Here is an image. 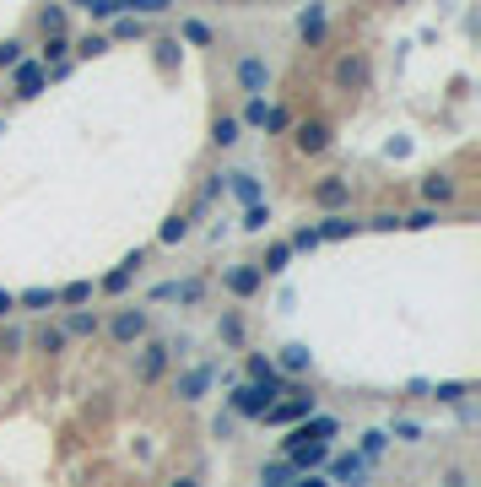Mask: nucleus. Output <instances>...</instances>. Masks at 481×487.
Here are the masks:
<instances>
[{"instance_id": "de8ad7c7", "label": "nucleus", "mask_w": 481, "mask_h": 487, "mask_svg": "<svg viewBox=\"0 0 481 487\" xmlns=\"http://www.w3.org/2000/svg\"><path fill=\"white\" fill-rule=\"evenodd\" d=\"M287 487H330L325 476H298V482H287Z\"/></svg>"}, {"instance_id": "4be33fe9", "label": "nucleus", "mask_w": 481, "mask_h": 487, "mask_svg": "<svg viewBox=\"0 0 481 487\" xmlns=\"http://www.w3.org/2000/svg\"><path fill=\"white\" fill-rule=\"evenodd\" d=\"M287 265H293V249H287V239H282V244H270V249H265V260H260V276H282Z\"/></svg>"}, {"instance_id": "9b49d317", "label": "nucleus", "mask_w": 481, "mask_h": 487, "mask_svg": "<svg viewBox=\"0 0 481 487\" xmlns=\"http://www.w3.org/2000/svg\"><path fill=\"white\" fill-rule=\"evenodd\" d=\"M44 87H49V71H44L38 60H22L17 71H12V93H17V98H38Z\"/></svg>"}, {"instance_id": "f03ea898", "label": "nucleus", "mask_w": 481, "mask_h": 487, "mask_svg": "<svg viewBox=\"0 0 481 487\" xmlns=\"http://www.w3.org/2000/svg\"><path fill=\"white\" fill-rule=\"evenodd\" d=\"M309 417H314V395H277L260 423H270V428H298V423H309Z\"/></svg>"}, {"instance_id": "473e14b6", "label": "nucleus", "mask_w": 481, "mask_h": 487, "mask_svg": "<svg viewBox=\"0 0 481 487\" xmlns=\"http://www.w3.org/2000/svg\"><path fill=\"white\" fill-rule=\"evenodd\" d=\"M217 336H222L228 346H244V320H238V314H222V320H217Z\"/></svg>"}, {"instance_id": "58836bf2", "label": "nucleus", "mask_w": 481, "mask_h": 487, "mask_svg": "<svg viewBox=\"0 0 481 487\" xmlns=\"http://www.w3.org/2000/svg\"><path fill=\"white\" fill-rule=\"evenodd\" d=\"M114 38H141V17H114Z\"/></svg>"}, {"instance_id": "a878e982", "label": "nucleus", "mask_w": 481, "mask_h": 487, "mask_svg": "<svg viewBox=\"0 0 481 487\" xmlns=\"http://www.w3.org/2000/svg\"><path fill=\"white\" fill-rule=\"evenodd\" d=\"M212 142L228 152V147H238V119L233 114H217V125H212Z\"/></svg>"}, {"instance_id": "f704fd0d", "label": "nucleus", "mask_w": 481, "mask_h": 487, "mask_svg": "<svg viewBox=\"0 0 481 487\" xmlns=\"http://www.w3.org/2000/svg\"><path fill=\"white\" fill-rule=\"evenodd\" d=\"M287 249H293V255H314V249H319V233H314V228H298V233L287 239Z\"/></svg>"}, {"instance_id": "b1692460", "label": "nucleus", "mask_w": 481, "mask_h": 487, "mask_svg": "<svg viewBox=\"0 0 481 487\" xmlns=\"http://www.w3.org/2000/svg\"><path fill=\"white\" fill-rule=\"evenodd\" d=\"M65 22H71V17H65V6H44V12H38L44 38H65Z\"/></svg>"}, {"instance_id": "37998d69", "label": "nucleus", "mask_w": 481, "mask_h": 487, "mask_svg": "<svg viewBox=\"0 0 481 487\" xmlns=\"http://www.w3.org/2000/svg\"><path fill=\"white\" fill-rule=\"evenodd\" d=\"M184 38H189V44H212V28L189 17V22H184Z\"/></svg>"}, {"instance_id": "39448f33", "label": "nucleus", "mask_w": 481, "mask_h": 487, "mask_svg": "<svg viewBox=\"0 0 481 487\" xmlns=\"http://www.w3.org/2000/svg\"><path fill=\"white\" fill-rule=\"evenodd\" d=\"M270 401H277V390H260V385H238L233 395H228V406H233V417H249V423H260V417L270 411Z\"/></svg>"}, {"instance_id": "c9c22d12", "label": "nucleus", "mask_w": 481, "mask_h": 487, "mask_svg": "<svg viewBox=\"0 0 481 487\" xmlns=\"http://www.w3.org/2000/svg\"><path fill=\"white\" fill-rule=\"evenodd\" d=\"M71 49H76L82 60H92V54H103V49H108V38H103V33H87V38H76Z\"/></svg>"}, {"instance_id": "f257e3e1", "label": "nucleus", "mask_w": 481, "mask_h": 487, "mask_svg": "<svg viewBox=\"0 0 481 487\" xmlns=\"http://www.w3.org/2000/svg\"><path fill=\"white\" fill-rule=\"evenodd\" d=\"M168 363H173V346L147 336L141 346H135V385H157V379L168 374Z\"/></svg>"}, {"instance_id": "412c9836", "label": "nucleus", "mask_w": 481, "mask_h": 487, "mask_svg": "<svg viewBox=\"0 0 481 487\" xmlns=\"http://www.w3.org/2000/svg\"><path fill=\"white\" fill-rule=\"evenodd\" d=\"M60 330H65V341H71V336H98V330H103V320H98V314H87V309H71Z\"/></svg>"}, {"instance_id": "2f4dec72", "label": "nucleus", "mask_w": 481, "mask_h": 487, "mask_svg": "<svg viewBox=\"0 0 481 487\" xmlns=\"http://www.w3.org/2000/svg\"><path fill=\"white\" fill-rule=\"evenodd\" d=\"M22 38H0V71H17V65H22Z\"/></svg>"}, {"instance_id": "c85d7f7f", "label": "nucleus", "mask_w": 481, "mask_h": 487, "mask_svg": "<svg viewBox=\"0 0 481 487\" xmlns=\"http://www.w3.org/2000/svg\"><path fill=\"white\" fill-rule=\"evenodd\" d=\"M157 239H163V244H179V239H189V217H184V212H173V217L157 228Z\"/></svg>"}, {"instance_id": "f3484780", "label": "nucleus", "mask_w": 481, "mask_h": 487, "mask_svg": "<svg viewBox=\"0 0 481 487\" xmlns=\"http://www.w3.org/2000/svg\"><path fill=\"white\" fill-rule=\"evenodd\" d=\"M314 233H319V244H325V239H357V233H363V223H357L352 212H335V217H325Z\"/></svg>"}, {"instance_id": "ddd939ff", "label": "nucleus", "mask_w": 481, "mask_h": 487, "mask_svg": "<svg viewBox=\"0 0 481 487\" xmlns=\"http://www.w3.org/2000/svg\"><path fill=\"white\" fill-rule=\"evenodd\" d=\"M152 298H157V304H168V298H179V304H200V298H205V282H200V276H184V282H157Z\"/></svg>"}, {"instance_id": "2eb2a0df", "label": "nucleus", "mask_w": 481, "mask_h": 487, "mask_svg": "<svg viewBox=\"0 0 481 487\" xmlns=\"http://www.w3.org/2000/svg\"><path fill=\"white\" fill-rule=\"evenodd\" d=\"M244 374H249V385H260V390H277V395H282V374H277V363H270L265 353H249Z\"/></svg>"}, {"instance_id": "423d86ee", "label": "nucleus", "mask_w": 481, "mask_h": 487, "mask_svg": "<svg viewBox=\"0 0 481 487\" xmlns=\"http://www.w3.org/2000/svg\"><path fill=\"white\" fill-rule=\"evenodd\" d=\"M325 466H330V476H325L330 487H363V482H368V471H373L357 450H352V455H335V460H325Z\"/></svg>"}, {"instance_id": "c756f323", "label": "nucleus", "mask_w": 481, "mask_h": 487, "mask_svg": "<svg viewBox=\"0 0 481 487\" xmlns=\"http://www.w3.org/2000/svg\"><path fill=\"white\" fill-rule=\"evenodd\" d=\"M33 341H38V353H65V330L60 325H38Z\"/></svg>"}, {"instance_id": "ea45409f", "label": "nucleus", "mask_w": 481, "mask_h": 487, "mask_svg": "<svg viewBox=\"0 0 481 487\" xmlns=\"http://www.w3.org/2000/svg\"><path fill=\"white\" fill-rule=\"evenodd\" d=\"M465 390H470V385L449 379V385H438V390H433V401H449V406H454V401H465Z\"/></svg>"}, {"instance_id": "a211bd4d", "label": "nucleus", "mask_w": 481, "mask_h": 487, "mask_svg": "<svg viewBox=\"0 0 481 487\" xmlns=\"http://www.w3.org/2000/svg\"><path fill=\"white\" fill-rule=\"evenodd\" d=\"M314 369V353L303 341H293V346H282V358H277V374H309Z\"/></svg>"}, {"instance_id": "a19ab883", "label": "nucleus", "mask_w": 481, "mask_h": 487, "mask_svg": "<svg viewBox=\"0 0 481 487\" xmlns=\"http://www.w3.org/2000/svg\"><path fill=\"white\" fill-rule=\"evenodd\" d=\"M433 223H438V212H428V206H422V212H411V217H400V228H417V233L433 228Z\"/></svg>"}, {"instance_id": "e433bc0d", "label": "nucleus", "mask_w": 481, "mask_h": 487, "mask_svg": "<svg viewBox=\"0 0 481 487\" xmlns=\"http://www.w3.org/2000/svg\"><path fill=\"white\" fill-rule=\"evenodd\" d=\"M265 109H270L265 98H249V103H244V114H233V119H238V125H265Z\"/></svg>"}, {"instance_id": "aec40b11", "label": "nucleus", "mask_w": 481, "mask_h": 487, "mask_svg": "<svg viewBox=\"0 0 481 487\" xmlns=\"http://www.w3.org/2000/svg\"><path fill=\"white\" fill-rule=\"evenodd\" d=\"M17 309L49 314V309H60V293H54V288H28V293H17Z\"/></svg>"}, {"instance_id": "bb28decb", "label": "nucleus", "mask_w": 481, "mask_h": 487, "mask_svg": "<svg viewBox=\"0 0 481 487\" xmlns=\"http://www.w3.org/2000/svg\"><path fill=\"white\" fill-rule=\"evenodd\" d=\"M87 17L92 22H114V17H124V0H87Z\"/></svg>"}, {"instance_id": "393cba45", "label": "nucleus", "mask_w": 481, "mask_h": 487, "mask_svg": "<svg viewBox=\"0 0 481 487\" xmlns=\"http://www.w3.org/2000/svg\"><path fill=\"white\" fill-rule=\"evenodd\" d=\"M384 450H389V434H384V428H368V434H363V444H357V455H363L368 466H373Z\"/></svg>"}, {"instance_id": "cd10ccee", "label": "nucleus", "mask_w": 481, "mask_h": 487, "mask_svg": "<svg viewBox=\"0 0 481 487\" xmlns=\"http://www.w3.org/2000/svg\"><path fill=\"white\" fill-rule=\"evenodd\" d=\"M384 434H389V439H400V444H417V439H422V423H411V417H395Z\"/></svg>"}, {"instance_id": "4468645a", "label": "nucleus", "mask_w": 481, "mask_h": 487, "mask_svg": "<svg viewBox=\"0 0 481 487\" xmlns=\"http://www.w3.org/2000/svg\"><path fill=\"white\" fill-rule=\"evenodd\" d=\"M335 87H368V54H341L335 60Z\"/></svg>"}, {"instance_id": "c03bdc74", "label": "nucleus", "mask_w": 481, "mask_h": 487, "mask_svg": "<svg viewBox=\"0 0 481 487\" xmlns=\"http://www.w3.org/2000/svg\"><path fill=\"white\" fill-rule=\"evenodd\" d=\"M444 487H470V471H465V466H449V471H444Z\"/></svg>"}, {"instance_id": "4c0bfd02", "label": "nucleus", "mask_w": 481, "mask_h": 487, "mask_svg": "<svg viewBox=\"0 0 481 487\" xmlns=\"http://www.w3.org/2000/svg\"><path fill=\"white\" fill-rule=\"evenodd\" d=\"M265 130H270V135L293 130V114H287V109H265Z\"/></svg>"}, {"instance_id": "6e6552de", "label": "nucleus", "mask_w": 481, "mask_h": 487, "mask_svg": "<svg viewBox=\"0 0 481 487\" xmlns=\"http://www.w3.org/2000/svg\"><path fill=\"white\" fill-rule=\"evenodd\" d=\"M222 288H228L233 298H254V293L265 288V276H260V265H254V260H238V265H228V271H222Z\"/></svg>"}, {"instance_id": "1a4fd4ad", "label": "nucleus", "mask_w": 481, "mask_h": 487, "mask_svg": "<svg viewBox=\"0 0 481 487\" xmlns=\"http://www.w3.org/2000/svg\"><path fill=\"white\" fill-rule=\"evenodd\" d=\"M293 147H298L303 158H319V152L330 147V125H325V119H303V125L293 130Z\"/></svg>"}, {"instance_id": "6ab92c4d", "label": "nucleus", "mask_w": 481, "mask_h": 487, "mask_svg": "<svg viewBox=\"0 0 481 487\" xmlns=\"http://www.w3.org/2000/svg\"><path fill=\"white\" fill-rule=\"evenodd\" d=\"M222 179H228L222 190H233V195L244 200V212H249V206H260V179H254V174H222Z\"/></svg>"}, {"instance_id": "20e7f679", "label": "nucleus", "mask_w": 481, "mask_h": 487, "mask_svg": "<svg viewBox=\"0 0 481 487\" xmlns=\"http://www.w3.org/2000/svg\"><path fill=\"white\" fill-rule=\"evenodd\" d=\"M309 200L319 206V212H347V206H352V179H341V174H325L314 190H309Z\"/></svg>"}, {"instance_id": "09e8293b", "label": "nucleus", "mask_w": 481, "mask_h": 487, "mask_svg": "<svg viewBox=\"0 0 481 487\" xmlns=\"http://www.w3.org/2000/svg\"><path fill=\"white\" fill-rule=\"evenodd\" d=\"M168 487H200V476H173Z\"/></svg>"}, {"instance_id": "0eeeda50", "label": "nucleus", "mask_w": 481, "mask_h": 487, "mask_svg": "<svg viewBox=\"0 0 481 487\" xmlns=\"http://www.w3.org/2000/svg\"><path fill=\"white\" fill-rule=\"evenodd\" d=\"M141 265H147V249H130V255H124V260H119V265H114V271L103 276V282H98V293L119 298V293H124V288L135 282V276H141Z\"/></svg>"}, {"instance_id": "9d476101", "label": "nucleus", "mask_w": 481, "mask_h": 487, "mask_svg": "<svg viewBox=\"0 0 481 487\" xmlns=\"http://www.w3.org/2000/svg\"><path fill=\"white\" fill-rule=\"evenodd\" d=\"M238 87H244L249 98H265V87H270V65H265L260 54H244V60H238Z\"/></svg>"}, {"instance_id": "79ce46f5", "label": "nucleus", "mask_w": 481, "mask_h": 487, "mask_svg": "<svg viewBox=\"0 0 481 487\" xmlns=\"http://www.w3.org/2000/svg\"><path fill=\"white\" fill-rule=\"evenodd\" d=\"M363 228H373V233H395V228H400V212H379V217L363 223Z\"/></svg>"}, {"instance_id": "5701e85b", "label": "nucleus", "mask_w": 481, "mask_h": 487, "mask_svg": "<svg viewBox=\"0 0 481 487\" xmlns=\"http://www.w3.org/2000/svg\"><path fill=\"white\" fill-rule=\"evenodd\" d=\"M298 33H303L309 44H319V38H325V6H303V17H298Z\"/></svg>"}, {"instance_id": "dca6fc26", "label": "nucleus", "mask_w": 481, "mask_h": 487, "mask_svg": "<svg viewBox=\"0 0 481 487\" xmlns=\"http://www.w3.org/2000/svg\"><path fill=\"white\" fill-rule=\"evenodd\" d=\"M454 195H460V184H454L449 174H428V179H422V200H428V212H433V206H449Z\"/></svg>"}, {"instance_id": "7ed1b4c3", "label": "nucleus", "mask_w": 481, "mask_h": 487, "mask_svg": "<svg viewBox=\"0 0 481 487\" xmlns=\"http://www.w3.org/2000/svg\"><path fill=\"white\" fill-rule=\"evenodd\" d=\"M147 330H152L147 309H119V314L108 320V341H114V346H141Z\"/></svg>"}, {"instance_id": "f8f14e48", "label": "nucleus", "mask_w": 481, "mask_h": 487, "mask_svg": "<svg viewBox=\"0 0 481 487\" xmlns=\"http://www.w3.org/2000/svg\"><path fill=\"white\" fill-rule=\"evenodd\" d=\"M212 379H217V363H195V369H184V374H179V401H200L205 390H212Z\"/></svg>"}, {"instance_id": "a18cd8bd", "label": "nucleus", "mask_w": 481, "mask_h": 487, "mask_svg": "<svg viewBox=\"0 0 481 487\" xmlns=\"http://www.w3.org/2000/svg\"><path fill=\"white\" fill-rule=\"evenodd\" d=\"M157 60L173 65V60H179V38H163V44H157Z\"/></svg>"}, {"instance_id": "7c9ffc66", "label": "nucleus", "mask_w": 481, "mask_h": 487, "mask_svg": "<svg viewBox=\"0 0 481 487\" xmlns=\"http://www.w3.org/2000/svg\"><path fill=\"white\" fill-rule=\"evenodd\" d=\"M54 293H60L65 309H82V304L92 298V282H71V288H54Z\"/></svg>"}, {"instance_id": "49530a36", "label": "nucleus", "mask_w": 481, "mask_h": 487, "mask_svg": "<svg viewBox=\"0 0 481 487\" xmlns=\"http://www.w3.org/2000/svg\"><path fill=\"white\" fill-rule=\"evenodd\" d=\"M12 309H17V293H6V288H0V320H6Z\"/></svg>"}, {"instance_id": "72a5a7b5", "label": "nucleus", "mask_w": 481, "mask_h": 487, "mask_svg": "<svg viewBox=\"0 0 481 487\" xmlns=\"http://www.w3.org/2000/svg\"><path fill=\"white\" fill-rule=\"evenodd\" d=\"M265 223H270V206L260 200V206H249V212H244V223H238V228H244V233H265Z\"/></svg>"}]
</instances>
